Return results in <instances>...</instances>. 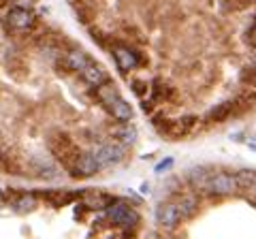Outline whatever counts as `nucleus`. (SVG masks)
Masks as SVG:
<instances>
[{
	"mask_svg": "<svg viewBox=\"0 0 256 239\" xmlns=\"http://www.w3.org/2000/svg\"><path fill=\"white\" fill-rule=\"evenodd\" d=\"M0 198H2V186H0Z\"/></svg>",
	"mask_w": 256,
	"mask_h": 239,
	"instance_id": "obj_25",
	"label": "nucleus"
},
{
	"mask_svg": "<svg viewBox=\"0 0 256 239\" xmlns=\"http://www.w3.org/2000/svg\"><path fill=\"white\" fill-rule=\"evenodd\" d=\"M246 41H248V45H250V47H254V50H256V18L252 20V24H250V28H248Z\"/></svg>",
	"mask_w": 256,
	"mask_h": 239,
	"instance_id": "obj_19",
	"label": "nucleus"
},
{
	"mask_svg": "<svg viewBox=\"0 0 256 239\" xmlns=\"http://www.w3.org/2000/svg\"><path fill=\"white\" fill-rule=\"evenodd\" d=\"M111 54H114V60H116L118 68L122 70V73L141 66V56H139V52H134L132 47H128V45H118V47L111 50Z\"/></svg>",
	"mask_w": 256,
	"mask_h": 239,
	"instance_id": "obj_6",
	"label": "nucleus"
},
{
	"mask_svg": "<svg viewBox=\"0 0 256 239\" xmlns=\"http://www.w3.org/2000/svg\"><path fill=\"white\" fill-rule=\"evenodd\" d=\"M6 24H9V28L18 30V32H28V30L34 28L36 15H34V11H32V9L11 6L9 13H6Z\"/></svg>",
	"mask_w": 256,
	"mask_h": 239,
	"instance_id": "obj_5",
	"label": "nucleus"
},
{
	"mask_svg": "<svg viewBox=\"0 0 256 239\" xmlns=\"http://www.w3.org/2000/svg\"><path fill=\"white\" fill-rule=\"evenodd\" d=\"M98 171H100L98 160H96L94 154L88 150V152H82L77 156L75 166L70 169V175H73V178H92V175H96Z\"/></svg>",
	"mask_w": 256,
	"mask_h": 239,
	"instance_id": "obj_7",
	"label": "nucleus"
},
{
	"mask_svg": "<svg viewBox=\"0 0 256 239\" xmlns=\"http://www.w3.org/2000/svg\"><path fill=\"white\" fill-rule=\"evenodd\" d=\"M111 137L128 148V146H134V143H137L139 130H137V126L130 124V122H118L116 126H111Z\"/></svg>",
	"mask_w": 256,
	"mask_h": 239,
	"instance_id": "obj_12",
	"label": "nucleus"
},
{
	"mask_svg": "<svg viewBox=\"0 0 256 239\" xmlns=\"http://www.w3.org/2000/svg\"><path fill=\"white\" fill-rule=\"evenodd\" d=\"M141 107H143V111H146V114H152V100H141Z\"/></svg>",
	"mask_w": 256,
	"mask_h": 239,
	"instance_id": "obj_21",
	"label": "nucleus"
},
{
	"mask_svg": "<svg viewBox=\"0 0 256 239\" xmlns=\"http://www.w3.org/2000/svg\"><path fill=\"white\" fill-rule=\"evenodd\" d=\"M90 152L94 154L96 160H98L100 171H105V169L118 166V164H122L126 160L128 148L114 139V141H100V143H96V146H92Z\"/></svg>",
	"mask_w": 256,
	"mask_h": 239,
	"instance_id": "obj_2",
	"label": "nucleus"
},
{
	"mask_svg": "<svg viewBox=\"0 0 256 239\" xmlns=\"http://www.w3.org/2000/svg\"><path fill=\"white\" fill-rule=\"evenodd\" d=\"M252 196H254V201H256V186L252 188Z\"/></svg>",
	"mask_w": 256,
	"mask_h": 239,
	"instance_id": "obj_23",
	"label": "nucleus"
},
{
	"mask_svg": "<svg viewBox=\"0 0 256 239\" xmlns=\"http://www.w3.org/2000/svg\"><path fill=\"white\" fill-rule=\"evenodd\" d=\"M216 169L212 166H192V169L186 173V184L190 186L192 192H198V194H205V188H207V182L214 175Z\"/></svg>",
	"mask_w": 256,
	"mask_h": 239,
	"instance_id": "obj_8",
	"label": "nucleus"
},
{
	"mask_svg": "<svg viewBox=\"0 0 256 239\" xmlns=\"http://www.w3.org/2000/svg\"><path fill=\"white\" fill-rule=\"evenodd\" d=\"M184 222V216L180 212V205L175 198L160 201L156 207V224L162 230H175Z\"/></svg>",
	"mask_w": 256,
	"mask_h": 239,
	"instance_id": "obj_4",
	"label": "nucleus"
},
{
	"mask_svg": "<svg viewBox=\"0 0 256 239\" xmlns=\"http://www.w3.org/2000/svg\"><path fill=\"white\" fill-rule=\"evenodd\" d=\"M237 192H239V184H237L235 173L224 171V169L214 171V175L210 178L207 188H205V194L212 198H228Z\"/></svg>",
	"mask_w": 256,
	"mask_h": 239,
	"instance_id": "obj_3",
	"label": "nucleus"
},
{
	"mask_svg": "<svg viewBox=\"0 0 256 239\" xmlns=\"http://www.w3.org/2000/svg\"><path fill=\"white\" fill-rule=\"evenodd\" d=\"M38 207V196L34 192H22L13 198V210L18 214H30Z\"/></svg>",
	"mask_w": 256,
	"mask_h": 239,
	"instance_id": "obj_14",
	"label": "nucleus"
},
{
	"mask_svg": "<svg viewBox=\"0 0 256 239\" xmlns=\"http://www.w3.org/2000/svg\"><path fill=\"white\" fill-rule=\"evenodd\" d=\"M132 92L143 100L148 96V82H143V79H134L132 82Z\"/></svg>",
	"mask_w": 256,
	"mask_h": 239,
	"instance_id": "obj_18",
	"label": "nucleus"
},
{
	"mask_svg": "<svg viewBox=\"0 0 256 239\" xmlns=\"http://www.w3.org/2000/svg\"><path fill=\"white\" fill-rule=\"evenodd\" d=\"M6 2H11V0H0V6H2V4H6Z\"/></svg>",
	"mask_w": 256,
	"mask_h": 239,
	"instance_id": "obj_24",
	"label": "nucleus"
},
{
	"mask_svg": "<svg viewBox=\"0 0 256 239\" xmlns=\"http://www.w3.org/2000/svg\"><path fill=\"white\" fill-rule=\"evenodd\" d=\"M175 164V158L173 156H166V158H162L156 166H154V173L156 175H162V173H166V171H171V166Z\"/></svg>",
	"mask_w": 256,
	"mask_h": 239,
	"instance_id": "obj_17",
	"label": "nucleus"
},
{
	"mask_svg": "<svg viewBox=\"0 0 256 239\" xmlns=\"http://www.w3.org/2000/svg\"><path fill=\"white\" fill-rule=\"evenodd\" d=\"M150 190H152V188H150V184H148V182H143V186H141V192H143V194H148Z\"/></svg>",
	"mask_w": 256,
	"mask_h": 239,
	"instance_id": "obj_22",
	"label": "nucleus"
},
{
	"mask_svg": "<svg viewBox=\"0 0 256 239\" xmlns=\"http://www.w3.org/2000/svg\"><path fill=\"white\" fill-rule=\"evenodd\" d=\"M246 146L252 150V152H256V134H248V139H246Z\"/></svg>",
	"mask_w": 256,
	"mask_h": 239,
	"instance_id": "obj_20",
	"label": "nucleus"
},
{
	"mask_svg": "<svg viewBox=\"0 0 256 239\" xmlns=\"http://www.w3.org/2000/svg\"><path fill=\"white\" fill-rule=\"evenodd\" d=\"M82 77H84L90 86H94V88H100L102 84H107V82H109V73H107V70L102 68L96 60H92L90 64H88V66L84 68Z\"/></svg>",
	"mask_w": 256,
	"mask_h": 239,
	"instance_id": "obj_13",
	"label": "nucleus"
},
{
	"mask_svg": "<svg viewBox=\"0 0 256 239\" xmlns=\"http://www.w3.org/2000/svg\"><path fill=\"white\" fill-rule=\"evenodd\" d=\"M242 82L250 84V86H256V62H254V64H248L242 70Z\"/></svg>",
	"mask_w": 256,
	"mask_h": 239,
	"instance_id": "obj_16",
	"label": "nucleus"
},
{
	"mask_svg": "<svg viewBox=\"0 0 256 239\" xmlns=\"http://www.w3.org/2000/svg\"><path fill=\"white\" fill-rule=\"evenodd\" d=\"M90 62H92V56L84 52L82 47H70V50L64 52V64H66V68L75 70L79 75L84 73V68L90 64Z\"/></svg>",
	"mask_w": 256,
	"mask_h": 239,
	"instance_id": "obj_10",
	"label": "nucleus"
},
{
	"mask_svg": "<svg viewBox=\"0 0 256 239\" xmlns=\"http://www.w3.org/2000/svg\"><path fill=\"white\" fill-rule=\"evenodd\" d=\"M235 178H237V184H239V190H252L256 186V169H237L235 171Z\"/></svg>",
	"mask_w": 256,
	"mask_h": 239,
	"instance_id": "obj_15",
	"label": "nucleus"
},
{
	"mask_svg": "<svg viewBox=\"0 0 256 239\" xmlns=\"http://www.w3.org/2000/svg\"><path fill=\"white\" fill-rule=\"evenodd\" d=\"M237 114H239V100L228 98V100L218 102L216 107H212L210 111H207V120H210V122H224V120L233 118Z\"/></svg>",
	"mask_w": 256,
	"mask_h": 239,
	"instance_id": "obj_11",
	"label": "nucleus"
},
{
	"mask_svg": "<svg viewBox=\"0 0 256 239\" xmlns=\"http://www.w3.org/2000/svg\"><path fill=\"white\" fill-rule=\"evenodd\" d=\"M96 94H98V102L105 107V111L114 120H118V122H132L134 111L130 107V102H126L122 98V94L118 92L114 82H107L100 88H96Z\"/></svg>",
	"mask_w": 256,
	"mask_h": 239,
	"instance_id": "obj_1",
	"label": "nucleus"
},
{
	"mask_svg": "<svg viewBox=\"0 0 256 239\" xmlns=\"http://www.w3.org/2000/svg\"><path fill=\"white\" fill-rule=\"evenodd\" d=\"M173 198L180 205V212H182L184 220H192L198 212H201V194L198 192H192L190 190V192H180L178 196H173Z\"/></svg>",
	"mask_w": 256,
	"mask_h": 239,
	"instance_id": "obj_9",
	"label": "nucleus"
}]
</instances>
